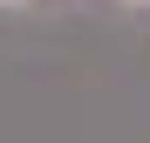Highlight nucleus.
<instances>
[{"mask_svg": "<svg viewBox=\"0 0 150 143\" xmlns=\"http://www.w3.org/2000/svg\"><path fill=\"white\" fill-rule=\"evenodd\" d=\"M0 7H14V0H0Z\"/></svg>", "mask_w": 150, "mask_h": 143, "instance_id": "f257e3e1", "label": "nucleus"}]
</instances>
